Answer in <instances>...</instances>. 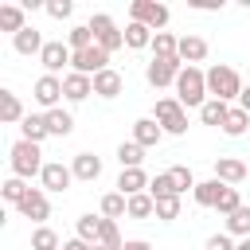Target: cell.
Segmentation results:
<instances>
[{"label": "cell", "instance_id": "6da1fadb", "mask_svg": "<svg viewBox=\"0 0 250 250\" xmlns=\"http://www.w3.org/2000/svg\"><path fill=\"white\" fill-rule=\"evenodd\" d=\"M176 102L188 109V105H195V109H203V102H207V74L199 70V66H184L180 70V78H176Z\"/></svg>", "mask_w": 250, "mask_h": 250}, {"label": "cell", "instance_id": "7a4b0ae2", "mask_svg": "<svg viewBox=\"0 0 250 250\" xmlns=\"http://www.w3.org/2000/svg\"><path fill=\"white\" fill-rule=\"evenodd\" d=\"M242 78H238V70L234 66H223V62H215L211 70H207V94L211 98H219V102H230V98H242Z\"/></svg>", "mask_w": 250, "mask_h": 250}, {"label": "cell", "instance_id": "3957f363", "mask_svg": "<svg viewBox=\"0 0 250 250\" xmlns=\"http://www.w3.org/2000/svg\"><path fill=\"white\" fill-rule=\"evenodd\" d=\"M12 176H20V180H31V176H43V152H39V145H31V141H16L12 145Z\"/></svg>", "mask_w": 250, "mask_h": 250}, {"label": "cell", "instance_id": "277c9868", "mask_svg": "<svg viewBox=\"0 0 250 250\" xmlns=\"http://www.w3.org/2000/svg\"><path fill=\"white\" fill-rule=\"evenodd\" d=\"M152 117H156V125H160L164 133H172V137L188 133V109H184L176 98H160L156 109H152Z\"/></svg>", "mask_w": 250, "mask_h": 250}, {"label": "cell", "instance_id": "5b68a950", "mask_svg": "<svg viewBox=\"0 0 250 250\" xmlns=\"http://www.w3.org/2000/svg\"><path fill=\"white\" fill-rule=\"evenodd\" d=\"M90 31H94V43L102 47V51H121L125 47V31H117V23H113V16H105V12H98V16H90Z\"/></svg>", "mask_w": 250, "mask_h": 250}, {"label": "cell", "instance_id": "8992f818", "mask_svg": "<svg viewBox=\"0 0 250 250\" xmlns=\"http://www.w3.org/2000/svg\"><path fill=\"white\" fill-rule=\"evenodd\" d=\"M129 16L137 23H145L148 31H164V23H168V8L156 4V0H133L129 4Z\"/></svg>", "mask_w": 250, "mask_h": 250}, {"label": "cell", "instance_id": "52a82bcc", "mask_svg": "<svg viewBox=\"0 0 250 250\" xmlns=\"http://www.w3.org/2000/svg\"><path fill=\"white\" fill-rule=\"evenodd\" d=\"M70 70H74V74H86V78H94V74L109 70V51H102L98 43H94V47H86V51H74V62H70Z\"/></svg>", "mask_w": 250, "mask_h": 250}, {"label": "cell", "instance_id": "ba28073f", "mask_svg": "<svg viewBox=\"0 0 250 250\" xmlns=\"http://www.w3.org/2000/svg\"><path fill=\"white\" fill-rule=\"evenodd\" d=\"M180 70H184V62H180V55L176 59H152L148 66H145V78H148V86H176V78H180Z\"/></svg>", "mask_w": 250, "mask_h": 250}, {"label": "cell", "instance_id": "9c48e42d", "mask_svg": "<svg viewBox=\"0 0 250 250\" xmlns=\"http://www.w3.org/2000/svg\"><path fill=\"white\" fill-rule=\"evenodd\" d=\"M39 62H43V70H47V74H55V78H59V70L74 62V51H70L62 39H55V43H47V47H43Z\"/></svg>", "mask_w": 250, "mask_h": 250}, {"label": "cell", "instance_id": "30bf717a", "mask_svg": "<svg viewBox=\"0 0 250 250\" xmlns=\"http://www.w3.org/2000/svg\"><path fill=\"white\" fill-rule=\"evenodd\" d=\"M31 98L51 113V109H59V98H62V78H55V74H43V78H35V90H31Z\"/></svg>", "mask_w": 250, "mask_h": 250}, {"label": "cell", "instance_id": "8fae6325", "mask_svg": "<svg viewBox=\"0 0 250 250\" xmlns=\"http://www.w3.org/2000/svg\"><path fill=\"white\" fill-rule=\"evenodd\" d=\"M39 180H43V188H47V191H66V188L74 184V172H70L62 160H47Z\"/></svg>", "mask_w": 250, "mask_h": 250}, {"label": "cell", "instance_id": "7c38bea8", "mask_svg": "<svg viewBox=\"0 0 250 250\" xmlns=\"http://www.w3.org/2000/svg\"><path fill=\"white\" fill-rule=\"evenodd\" d=\"M94 94V78H86V74H62V98L66 102H86Z\"/></svg>", "mask_w": 250, "mask_h": 250}, {"label": "cell", "instance_id": "4fadbf2b", "mask_svg": "<svg viewBox=\"0 0 250 250\" xmlns=\"http://www.w3.org/2000/svg\"><path fill=\"white\" fill-rule=\"evenodd\" d=\"M215 180H223L227 188H234V184L246 180V164H242L238 156H219V160H215Z\"/></svg>", "mask_w": 250, "mask_h": 250}, {"label": "cell", "instance_id": "5bb4252c", "mask_svg": "<svg viewBox=\"0 0 250 250\" xmlns=\"http://www.w3.org/2000/svg\"><path fill=\"white\" fill-rule=\"evenodd\" d=\"M16 211H20L23 219H31V223H43V219L51 215V203H47V195H43L39 188H31V191H27V199H23Z\"/></svg>", "mask_w": 250, "mask_h": 250}, {"label": "cell", "instance_id": "9a60e30c", "mask_svg": "<svg viewBox=\"0 0 250 250\" xmlns=\"http://www.w3.org/2000/svg\"><path fill=\"white\" fill-rule=\"evenodd\" d=\"M160 137H164V129L156 125V117H141V121H133V141H137L141 148H156Z\"/></svg>", "mask_w": 250, "mask_h": 250}, {"label": "cell", "instance_id": "2e32d148", "mask_svg": "<svg viewBox=\"0 0 250 250\" xmlns=\"http://www.w3.org/2000/svg\"><path fill=\"white\" fill-rule=\"evenodd\" d=\"M148 176H145V168H121V176H117V191L121 195H141V191H148Z\"/></svg>", "mask_w": 250, "mask_h": 250}, {"label": "cell", "instance_id": "e0dca14e", "mask_svg": "<svg viewBox=\"0 0 250 250\" xmlns=\"http://www.w3.org/2000/svg\"><path fill=\"white\" fill-rule=\"evenodd\" d=\"M121 90H125V78H121L113 66L102 70V74H94V94H98V98H117Z\"/></svg>", "mask_w": 250, "mask_h": 250}, {"label": "cell", "instance_id": "ac0fdd59", "mask_svg": "<svg viewBox=\"0 0 250 250\" xmlns=\"http://www.w3.org/2000/svg\"><path fill=\"white\" fill-rule=\"evenodd\" d=\"M70 172H74V180L94 184V180L102 176V160H98L94 152H78V156H74V164H70Z\"/></svg>", "mask_w": 250, "mask_h": 250}, {"label": "cell", "instance_id": "d6986e66", "mask_svg": "<svg viewBox=\"0 0 250 250\" xmlns=\"http://www.w3.org/2000/svg\"><path fill=\"white\" fill-rule=\"evenodd\" d=\"M12 47H16L20 55H43V47H47V43H43V35H39V31L27 23L20 35H12Z\"/></svg>", "mask_w": 250, "mask_h": 250}, {"label": "cell", "instance_id": "ffe728a7", "mask_svg": "<svg viewBox=\"0 0 250 250\" xmlns=\"http://www.w3.org/2000/svg\"><path fill=\"white\" fill-rule=\"evenodd\" d=\"M203 59H207V39H199V35H184V39H180V62L195 66V62H203Z\"/></svg>", "mask_w": 250, "mask_h": 250}, {"label": "cell", "instance_id": "44dd1931", "mask_svg": "<svg viewBox=\"0 0 250 250\" xmlns=\"http://www.w3.org/2000/svg\"><path fill=\"white\" fill-rule=\"evenodd\" d=\"M20 133H23V141H31V145H39L43 137H51V129H47V113H27V117L20 121Z\"/></svg>", "mask_w": 250, "mask_h": 250}, {"label": "cell", "instance_id": "7402d4cb", "mask_svg": "<svg viewBox=\"0 0 250 250\" xmlns=\"http://www.w3.org/2000/svg\"><path fill=\"white\" fill-rule=\"evenodd\" d=\"M27 113H23V105H20V98L12 94V90H0V121L4 125H20Z\"/></svg>", "mask_w": 250, "mask_h": 250}, {"label": "cell", "instance_id": "603a6c76", "mask_svg": "<svg viewBox=\"0 0 250 250\" xmlns=\"http://www.w3.org/2000/svg\"><path fill=\"white\" fill-rule=\"evenodd\" d=\"M27 23H23V8L20 4H0V31H12V35H20Z\"/></svg>", "mask_w": 250, "mask_h": 250}, {"label": "cell", "instance_id": "cb8c5ba5", "mask_svg": "<svg viewBox=\"0 0 250 250\" xmlns=\"http://www.w3.org/2000/svg\"><path fill=\"white\" fill-rule=\"evenodd\" d=\"M180 55V39L172 31H156L152 35V59H176Z\"/></svg>", "mask_w": 250, "mask_h": 250}, {"label": "cell", "instance_id": "d4e9b609", "mask_svg": "<svg viewBox=\"0 0 250 250\" xmlns=\"http://www.w3.org/2000/svg\"><path fill=\"white\" fill-rule=\"evenodd\" d=\"M223 191H227L223 180H203V184H195V203H199V207H215Z\"/></svg>", "mask_w": 250, "mask_h": 250}, {"label": "cell", "instance_id": "484cf974", "mask_svg": "<svg viewBox=\"0 0 250 250\" xmlns=\"http://www.w3.org/2000/svg\"><path fill=\"white\" fill-rule=\"evenodd\" d=\"M223 133H227V137L250 133V113H246L242 105H230V113H227V121H223Z\"/></svg>", "mask_w": 250, "mask_h": 250}, {"label": "cell", "instance_id": "4316f807", "mask_svg": "<svg viewBox=\"0 0 250 250\" xmlns=\"http://www.w3.org/2000/svg\"><path fill=\"white\" fill-rule=\"evenodd\" d=\"M152 35H156V31H148L145 23L129 20V27H125V47H133V51H141V47H152Z\"/></svg>", "mask_w": 250, "mask_h": 250}, {"label": "cell", "instance_id": "83f0119b", "mask_svg": "<svg viewBox=\"0 0 250 250\" xmlns=\"http://www.w3.org/2000/svg\"><path fill=\"white\" fill-rule=\"evenodd\" d=\"M227 113H230V105H227V102L207 98V102H203V109H199V121H203V125H223V121H227Z\"/></svg>", "mask_w": 250, "mask_h": 250}, {"label": "cell", "instance_id": "f1b7e54d", "mask_svg": "<svg viewBox=\"0 0 250 250\" xmlns=\"http://www.w3.org/2000/svg\"><path fill=\"white\" fill-rule=\"evenodd\" d=\"M121 215H129V195H121V191L102 195V219H121Z\"/></svg>", "mask_w": 250, "mask_h": 250}, {"label": "cell", "instance_id": "f546056e", "mask_svg": "<svg viewBox=\"0 0 250 250\" xmlns=\"http://www.w3.org/2000/svg\"><path fill=\"white\" fill-rule=\"evenodd\" d=\"M47 129H51V137H70L74 133V117L66 109H51L47 113Z\"/></svg>", "mask_w": 250, "mask_h": 250}, {"label": "cell", "instance_id": "4dcf8cb0", "mask_svg": "<svg viewBox=\"0 0 250 250\" xmlns=\"http://www.w3.org/2000/svg\"><path fill=\"white\" fill-rule=\"evenodd\" d=\"M152 215H156V199L148 191L129 195V219H152Z\"/></svg>", "mask_w": 250, "mask_h": 250}, {"label": "cell", "instance_id": "1f68e13d", "mask_svg": "<svg viewBox=\"0 0 250 250\" xmlns=\"http://www.w3.org/2000/svg\"><path fill=\"white\" fill-rule=\"evenodd\" d=\"M66 47H70V51H86V47H94V31H90V23H74V27L66 31Z\"/></svg>", "mask_w": 250, "mask_h": 250}, {"label": "cell", "instance_id": "d6a6232c", "mask_svg": "<svg viewBox=\"0 0 250 250\" xmlns=\"http://www.w3.org/2000/svg\"><path fill=\"white\" fill-rule=\"evenodd\" d=\"M117 160H121V168H141L145 148H141L137 141H121V145H117Z\"/></svg>", "mask_w": 250, "mask_h": 250}, {"label": "cell", "instance_id": "836d02e7", "mask_svg": "<svg viewBox=\"0 0 250 250\" xmlns=\"http://www.w3.org/2000/svg\"><path fill=\"white\" fill-rule=\"evenodd\" d=\"M27 191H31V188H27V184H23L20 176H12V180H4V184H0V195H4L8 203H16V207H20L23 199H27Z\"/></svg>", "mask_w": 250, "mask_h": 250}, {"label": "cell", "instance_id": "e575fe53", "mask_svg": "<svg viewBox=\"0 0 250 250\" xmlns=\"http://www.w3.org/2000/svg\"><path fill=\"white\" fill-rule=\"evenodd\" d=\"M168 176H172V188H176V195H184L188 188L195 191V176H191V168H184V164H172V168H168Z\"/></svg>", "mask_w": 250, "mask_h": 250}, {"label": "cell", "instance_id": "d590c367", "mask_svg": "<svg viewBox=\"0 0 250 250\" xmlns=\"http://www.w3.org/2000/svg\"><path fill=\"white\" fill-rule=\"evenodd\" d=\"M98 246H105V250H121V246H125V242H121V230H117V223H113V219H102Z\"/></svg>", "mask_w": 250, "mask_h": 250}, {"label": "cell", "instance_id": "8d00e7d4", "mask_svg": "<svg viewBox=\"0 0 250 250\" xmlns=\"http://www.w3.org/2000/svg\"><path fill=\"white\" fill-rule=\"evenodd\" d=\"M227 234H242V238H250V207H238L234 215H227Z\"/></svg>", "mask_w": 250, "mask_h": 250}, {"label": "cell", "instance_id": "74e56055", "mask_svg": "<svg viewBox=\"0 0 250 250\" xmlns=\"http://www.w3.org/2000/svg\"><path fill=\"white\" fill-rule=\"evenodd\" d=\"M98 234H102V219L82 215V219H78V238H82V242H90V246H98Z\"/></svg>", "mask_w": 250, "mask_h": 250}, {"label": "cell", "instance_id": "f35d334b", "mask_svg": "<svg viewBox=\"0 0 250 250\" xmlns=\"http://www.w3.org/2000/svg\"><path fill=\"white\" fill-rule=\"evenodd\" d=\"M31 250H59V234L51 227H35L31 230Z\"/></svg>", "mask_w": 250, "mask_h": 250}, {"label": "cell", "instance_id": "ab89813d", "mask_svg": "<svg viewBox=\"0 0 250 250\" xmlns=\"http://www.w3.org/2000/svg\"><path fill=\"white\" fill-rule=\"evenodd\" d=\"M156 219H180V195H164V199H156Z\"/></svg>", "mask_w": 250, "mask_h": 250}, {"label": "cell", "instance_id": "60d3db41", "mask_svg": "<svg viewBox=\"0 0 250 250\" xmlns=\"http://www.w3.org/2000/svg\"><path fill=\"white\" fill-rule=\"evenodd\" d=\"M148 195H152V199H164V195H176V188H172V176H168V172H160V176H156V180L148 184Z\"/></svg>", "mask_w": 250, "mask_h": 250}, {"label": "cell", "instance_id": "b9f144b4", "mask_svg": "<svg viewBox=\"0 0 250 250\" xmlns=\"http://www.w3.org/2000/svg\"><path fill=\"white\" fill-rule=\"evenodd\" d=\"M215 207H219L223 215H234V211L242 207V199H238V188H227V191L219 195V203H215Z\"/></svg>", "mask_w": 250, "mask_h": 250}, {"label": "cell", "instance_id": "7bdbcfd3", "mask_svg": "<svg viewBox=\"0 0 250 250\" xmlns=\"http://www.w3.org/2000/svg\"><path fill=\"white\" fill-rule=\"evenodd\" d=\"M70 12H74L70 0H47V16L51 20H70Z\"/></svg>", "mask_w": 250, "mask_h": 250}, {"label": "cell", "instance_id": "ee69618b", "mask_svg": "<svg viewBox=\"0 0 250 250\" xmlns=\"http://www.w3.org/2000/svg\"><path fill=\"white\" fill-rule=\"evenodd\" d=\"M207 250H238V246L230 242V234H211L207 238Z\"/></svg>", "mask_w": 250, "mask_h": 250}, {"label": "cell", "instance_id": "f6af8a7d", "mask_svg": "<svg viewBox=\"0 0 250 250\" xmlns=\"http://www.w3.org/2000/svg\"><path fill=\"white\" fill-rule=\"evenodd\" d=\"M121 250H152V242H145V238H129Z\"/></svg>", "mask_w": 250, "mask_h": 250}, {"label": "cell", "instance_id": "bcb514c9", "mask_svg": "<svg viewBox=\"0 0 250 250\" xmlns=\"http://www.w3.org/2000/svg\"><path fill=\"white\" fill-rule=\"evenodd\" d=\"M62 250H90V242H82V238H70V242H62Z\"/></svg>", "mask_w": 250, "mask_h": 250}, {"label": "cell", "instance_id": "7dc6e473", "mask_svg": "<svg viewBox=\"0 0 250 250\" xmlns=\"http://www.w3.org/2000/svg\"><path fill=\"white\" fill-rule=\"evenodd\" d=\"M238 105H242V109H246V113H250V86H246V90H242V98H238Z\"/></svg>", "mask_w": 250, "mask_h": 250}, {"label": "cell", "instance_id": "c3c4849f", "mask_svg": "<svg viewBox=\"0 0 250 250\" xmlns=\"http://www.w3.org/2000/svg\"><path fill=\"white\" fill-rule=\"evenodd\" d=\"M238 250H250V238H242V242H238Z\"/></svg>", "mask_w": 250, "mask_h": 250}, {"label": "cell", "instance_id": "681fc988", "mask_svg": "<svg viewBox=\"0 0 250 250\" xmlns=\"http://www.w3.org/2000/svg\"><path fill=\"white\" fill-rule=\"evenodd\" d=\"M90 250H105V246H90Z\"/></svg>", "mask_w": 250, "mask_h": 250}]
</instances>
